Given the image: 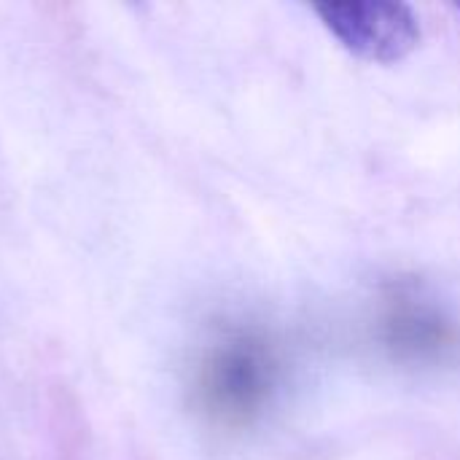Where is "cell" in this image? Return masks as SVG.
Here are the masks:
<instances>
[{
  "mask_svg": "<svg viewBox=\"0 0 460 460\" xmlns=\"http://www.w3.org/2000/svg\"><path fill=\"white\" fill-rule=\"evenodd\" d=\"M315 11L348 51L369 62H399L420 43V22L404 3H326Z\"/></svg>",
  "mask_w": 460,
  "mask_h": 460,
  "instance_id": "7a4b0ae2",
  "label": "cell"
},
{
  "mask_svg": "<svg viewBox=\"0 0 460 460\" xmlns=\"http://www.w3.org/2000/svg\"><path fill=\"white\" fill-rule=\"evenodd\" d=\"M278 385V358L259 329H216L191 364V402L213 426L243 429L270 404Z\"/></svg>",
  "mask_w": 460,
  "mask_h": 460,
  "instance_id": "6da1fadb",
  "label": "cell"
},
{
  "mask_svg": "<svg viewBox=\"0 0 460 460\" xmlns=\"http://www.w3.org/2000/svg\"><path fill=\"white\" fill-rule=\"evenodd\" d=\"M385 342L412 361H442L456 350V329L423 299L399 296L383 318Z\"/></svg>",
  "mask_w": 460,
  "mask_h": 460,
  "instance_id": "3957f363",
  "label": "cell"
}]
</instances>
